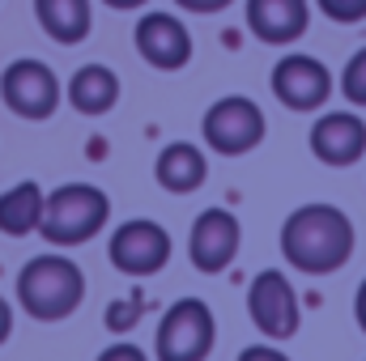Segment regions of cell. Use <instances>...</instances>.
<instances>
[{
  "mask_svg": "<svg viewBox=\"0 0 366 361\" xmlns=\"http://www.w3.org/2000/svg\"><path fill=\"white\" fill-rule=\"evenodd\" d=\"M281 255L307 276H328L354 255V225L337 204H302L281 225Z\"/></svg>",
  "mask_w": 366,
  "mask_h": 361,
  "instance_id": "obj_1",
  "label": "cell"
},
{
  "mask_svg": "<svg viewBox=\"0 0 366 361\" xmlns=\"http://www.w3.org/2000/svg\"><path fill=\"white\" fill-rule=\"evenodd\" d=\"M81 298H86V276L64 255H34L17 272V302L39 323L69 319L81 306Z\"/></svg>",
  "mask_w": 366,
  "mask_h": 361,
  "instance_id": "obj_2",
  "label": "cell"
},
{
  "mask_svg": "<svg viewBox=\"0 0 366 361\" xmlns=\"http://www.w3.org/2000/svg\"><path fill=\"white\" fill-rule=\"evenodd\" d=\"M111 217V200L102 187L94 183H64L47 195L43 204V221H39V234L56 247H81L90 243L94 234L107 225Z\"/></svg>",
  "mask_w": 366,
  "mask_h": 361,
  "instance_id": "obj_3",
  "label": "cell"
},
{
  "mask_svg": "<svg viewBox=\"0 0 366 361\" xmlns=\"http://www.w3.org/2000/svg\"><path fill=\"white\" fill-rule=\"evenodd\" d=\"M213 336H217L213 310L200 298H179L158 323L154 353L158 361H204L213 353Z\"/></svg>",
  "mask_w": 366,
  "mask_h": 361,
  "instance_id": "obj_4",
  "label": "cell"
},
{
  "mask_svg": "<svg viewBox=\"0 0 366 361\" xmlns=\"http://www.w3.org/2000/svg\"><path fill=\"white\" fill-rule=\"evenodd\" d=\"M204 145L213 153H226V158H243L252 153L260 141H264V111L243 98V93H230V98H217L209 111H204Z\"/></svg>",
  "mask_w": 366,
  "mask_h": 361,
  "instance_id": "obj_5",
  "label": "cell"
},
{
  "mask_svg": "<svg viewBox=\"0 0 366 361\" xmlns=\"http://www.w3.org/2000/svg\"><path fill=\"white\" fill-rule=\"evenodd\" d=\"M60 77L43 60H13L0 73V98L21 119H51L60 106Z\"/></svg>",
  "mask_w": 366,
  "mask_h": 361,
  "instance_id": "obj_6",
  "label": "cell"
},
{
  "mask_svg": "<svg viewBox=\"0 0 366 361\" xmlns=\"http://www.w3.org/2000/svg\"><path fill=\"white\" fill-rule=\"evenodd\" d=\"M111 264L124 272V276H154V272L167 268L171 260V234L158 225V221H124L115 234H111V247H107Z\"/></svg>",
  "mask_w": 366,
  "mask_h": 361,
  "instance_id": "obj_7",
  "label": "cell"
},
{
  "mask_svg": "<svg viewBox=\"0 0 366 361\" xmlns=\"http://www.w3.org/2000/svg\"><path fill=\"white\" fill-rule=\"evenodd\" d=\"M247 310H252V323L269 336V340H290L298 332V293L290 285L285 272H260L247 289Z\"/></svg>",
  "mask_w": 366,
  "mask_h": 361,
  "instance_id": "obj_8",
  "label": "cell"
},
{
  "mask_svg": "<svg viewBox=\"0 0 366 361\" xmlns=\"http://www.w3.org/2000/svg\"><path fill=\"white\" fill-rule=\"evenodd\" d=\"M273 93L290 111H320L332 93V73L315 56H281L273 68Z\"/></svg>",
  "mask_w": 366,
  "mask_h": 361,
  "instance_id": "obj_9",
  "label": "cell"
},
{
  "mask_svg": "<svg viewBox=\"0 0 366 361\" xmlns=\"http://www.w3.org/2000/svg\"><path fill=\"white\" fill-rule=\"evenodd\" d=\"M239 217L226 213V208H204L196 221H192V238H187V255L196 272H222L234 255H239Z\"/></svg>",
  "mask_w": 366,
  "mask_h": 361,
  "instance_id": "obj_10",
  "label": "cell"
},
{
  "mask_svg": "<svg viewBox=\"0 0 366 361\" xmlns=\"http://www.w3.org/2000/svg\"><path fill=\"white\" fill-rule=\"evenodd\" d=\"M132 39H137L141 60L162 68V73H175V68H183L192 60V34H187V26L175 13H145L137 21Z\"/></svg>",
  "mask_w": 366,
  "mask_h": 361,
  "instance_id": "obj_11",
  "label": "cell"
},
{
  "mask_svg": "<svg viewBox=\"0 0 366 361\" xmlns=\"http://www.w3.org/2000/svg\"><path fill=\"white\" fill-rule=\"evenodd\" d=\"M311 153L324 166H354L366 158V123L354 111H328L311 128Z\"/></svg>",
  "mask_w": 366,
  "mask_h": 361,
  "instance_id": "obj_12",
  "label": "cell"
},
{
  "mask_svg": "<svg viewBox=\"0 0 366 361\" xmlns=\"http://www.w3.org/2000/svg\"><path fill=\"white\" fill-rule=\"evenodd\" d=\"M247 26L260 43L285 47V43L307 34L311 4L307 0H247Z\"/></svg>",
  "mask_w": 366,
  "mask_h": 361,
  "instance_id": "obj_13",
  "label": "cell"
},
{
  "mask_svg": "<svg viewBox=\"0 0 366 361\" xmlns=\"http://www.w3.org/2000/svg\"><path fill=\"white\" fill-rule=\"evenodd\" d=\"M34 17L43 26L47 39H56L60 47H77L90 39L94 9L90 0H34Z\"/></svg>",
  "mask_w": 366,
  "mask_h": 361,
  "instance_id": "obj_14",
  "label": "cell"
},
{
  "mask_svg": "<svg viewBox=\"0 0 366 361\" xmlns=\"http://www.w3.org/2000/svg\"><path fill=\"white\" fill-rule=\"evenodd\" d=\"M154 179L162 183L167 191H175V195H187V191H196L200 183L209 179V162H204V153H200L196 145L175 141V145H167V149L158 153Z\"/></svg>",
  "mask_w": 366,
  "mask_h": 361,
  "instance_id": "obj_15",
  "label": "cell"
},
{
  "mask_svg": "<svg viewBox=\"0 0 366 361\" xmlns=\"http://www.w3.org/2000/svg\"><path fill=\"white\" fill-rule=\"evenodd\" d=\"M64 93H69L73 111H81V115H107L119 102V77L107 64H86V68L73 73V81H69Z\"/></svg>",
  "mask_w": 366,
  "mask_h": 361,
  "instance_id": "obj_16",
  "label": "cell"
},
{
  "mask_svg": "<svg viewBox=\"0 0 366 361\" xmlns=\"http://www.w3.org/2000/svg\"><path fill=\"white\" fill-rule=\"evenodd\" d=\"M43 204H47V195H43L39 183H30V179L13 183V187L0 195V234H9V238L34 234L39 221H43Z\"/></svg>",
  "mask_w": 366,
  "mask_h": 361,
  "instance_id": "obj_17",
  "label": "cell"
},
{
  "mask_svg": "<svg viewBox=\"0 0 366 361\" xmlns=\"http://www.w3.org/2000/svg\"><path fill=\"white\" fill-rule=\"evenodd\" d=\"M341 93L354 102V106H366V47H358L341 73Z\"/></svg>",
  "mask_w": 366,
  "mask_h": 361,
  "instance_id": "obj_18",
  "label": "cell"
},
{
  "mask_svg": "<svg viewBox=\"0 0 366 361\" xmlns=\"http://www.w3.org/2000/svg\"><path fill=\"white\" fill-rule=\"evenodd\" d=\"M315 4L337 26H358V21H366V0H315Z\"/></svg>",
  "mask_w": 366,
  "mask_h": 361,
  "instance_id": "obj_19",
  "label": "cell"
},
{
  "mask_svg": "<svg viewBox=\"0 0 366 361\" xmlns=\"http://www.w3.org/2000/svg\"><path fill=\"white\" fill-rule=\"evenodd\" d=\"M141 310H145L141 298H119V302L107 306V327H111V332H128V327L141 319Z\"/></svg>",
  "mask_w": 366,
  "mask_h": 361,
  "instance_id": "obj_20",
  "label": "cell"
},
{
  "mask_svg": "<svg viewBox=\"0 0 366 361\" xmlns=\"http://www.w3.org/2000/svg\"><path fill=\"white\" fill-rule=\"evenodd\" d=\"M98 361H149V357H145L137 345H124V340H119V345L102 349V353H98Z\"/></svg>",
  "mask_w": 366,
  "mask_h": 361,
  "instance_id": "obj_21",
  "label": "cell"
},
{
  "mask_svg": "<svg viewBox=\"0 0 366 361\" xmlns=\"http://www.w3.org/2000/svg\"><path fill=\"white\" fill-rule=\"evenodd\" d=\"M179 9H187V13H222V9H230L234 0H175Z\"/></svg>",
  "mask_w": 366,
  "mask_h": 361,
  "instance_id": "obj_22",
  "label": "cell"
},
{
  "mask_svg": "<svg viewBox=\"0 0 366 361\" xmlns=\"http://www.w3.org/2000/svg\"><path fill=\"white\" fill-rule=\"evenodd\" d=\"M239 361H290L285 353H277V349H269V345H252V349H243L239 353Z\"/></svg>",
  "mask_w": 366,
  "mask_h": 361,
  "instance_id": "obj_23",
  "label": "cell"
},
{
  "mask_svg": "<svg viewBox=\"0 0 366 361\" xmlns=\"http://www.w3.org/2000/svg\"><path fill=\"white\" fill-rule=\"evenodd\" d=\"M9 332H13V306L0 298V345L9 340Z\"/></svg>",
  "mask_w": 366,
  "mask_h": 361,
  "instance_id": "obj_24",
  "label": "cell"
},
{
  "mask_svg": "<svg viewBox=\"0 0 366 361\" xmlns=\"http://www.w3.org/2000/svg\"><path fill=\"white\" fill-rule=\"evenodd\" d=\"M354 319H358V327L366 332V280L358 285V298H354Z\"/></svg>",
  "mask_w": 366,
  "mask_h": 361,
  "instance_id": "obj_25",
  "label": "cell"
},
{
  "mask_svg": "<svg viewBox=\"0 0 366 361\" xmlns=\"http://www.w3.org/2000/svg\"><path fill=\"white\" fill-rule=\"evenodd\" d=\"M102 4H107V9H119V13H124V9H141V4H149V0H102Z\"/></svg>",
  "mask_w": 366,
  "mask_h": 361,
  "instance_id": "obj_26",
  "label": "cell"
}]
</instances>
